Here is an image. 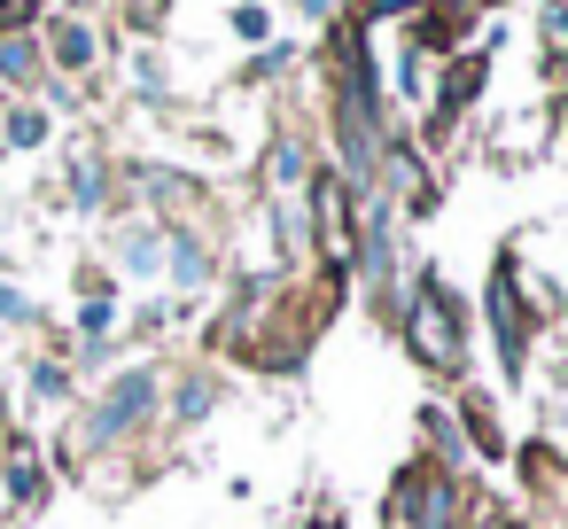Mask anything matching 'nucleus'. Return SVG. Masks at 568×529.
I'll return each instance as SVG.
<instances>
[{"instance_id": "1", "label": "nucleus", "mask_w": 568, "mask_h": 529, "mask_svg": "<svg viewBox=\"0 0 568 529\" xmlns=\"http://www.w3.org/2000/svg\"><path fill=\"white\" fill-rule=\"evenodd\" d=\"M413 350H420L428 366H452V335H444V304H436V296L413 304Z\"/></svg>"}, {"instance_id": "2", "label": "nucleus", "mask_w": 568, "mask_h": 529, "mask_svg": "<svg viewBox=\"0 0 568 529\" xmlns=\"http://www.w3.org/2000/svg\"><path fill=\"white\" fill-rule=\"evenodd\" d=\"M141 405H149V382H125V389H118V397H110V405L94 413V436H110V428H125V420H133Z\"/></svg>"}, {"instance_id": "3", "label": "nucleus", "mask_w": 568, "mask_h": 529, "mask_svg": "<svg viewBox=\"0 0 568 529\" xmlns=\"http://www.w3.org/2000/svg\"><path fill=\"white\" fill-rule=\"evenodd\" d=\"M0 71H9V79H32V48H24V40H0Z\"/></svg>"}, {"instance_id": "4", "label": "nucleus", "mask_w": 568, "mask_h": 529, "mask_svg": "<svg viewBox=\"0 0 568 529\" xmlns=\"http://www.w3.org/2000/svg\"><path fill=\"white\" fill-rule=\"evenodd\" d=\"M55 48H63V63H87V55H94V40H87V32H63Z\"/></svg>"}, {"instance_id": "5", "label": "nucleus", "mask_w": 568, "mask_h": 529, "mask_svg": "<svg viewBox=\"0 0 568 529\" xmlns=\"http://www.w3.org/2000/svg\"><path fill=\"white\" fill-rule=\"evenodd\" d=\"M40 133H48V125H40V118H32V110H24V118H17V125H9V141H17V149H32V141H40Z\"/></svg>"}, {"instance_id": "6", "label": "nucleus", "mask_w": 568, "mask_h": 529, "mask_svg": "<svg viewBox=\"0 0 568 529\" xmlns=\"http://www.w3.org/2000/svg\"><path fill=\"white\" fill-rule=\"evenodd\" d=\"M32 17V0H0V32H9V24H24Z\"/></svg>"}]
</instances>
